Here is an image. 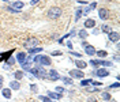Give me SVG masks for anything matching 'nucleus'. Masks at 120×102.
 <instances>
[{
	"label": "nucleus",
	"mask_w": 120,
	"mask_h": 102,
	"mask_svg": "<svg viewBox=\"0 0 120 102\" xmlns=\"http://www.w3.org/2000/svg\"><path fill=\"white\" fill-rule=\"evenodd\" d=\"M101 98H102V99H105V101H111V99H112V95L109 94L108 91H104V93L101 94Z\"/></svg>",
	"instance_id": "16"
},
{
	"label": "nucleus",
	"mask_w": 120,
	"mask_h": 102,
	"mask_svg": "<svg viewBox=\"0 0 120 102\" xmlns=\"http://www.w3.org/2000/svg\"><path fill=\"white\" fill-rule=\"evenodd\" d=\"M108 38H109L111 42L117 44V42H119V33H117V31H109V33H108Z\"/></svg>",
	"instance_id": "6"
},
{
	"label": "nucleus",
	"mask_w": 120,
	"mask_h": 102,
	"mask_svg": "<svg viewBox=\"0 0 120 102\" xmlns=\"http://www.w3.org/2000/svg\"><path fill=\"white\" fill-rule=\"evenodd\" d=\"M37 44H38V40H37V38H30V40H27V41L23 44V46H25V48H30V46H33V45L36 46Z\"/></svg>",
	"instance_id": "9"
},
{
	"label": "nucleus",
	"mask_w": 120,
	"mask_h": 102,
	"mask_svg": "<svg viewBox=\"0 0 120 102\" xmlns=\"http://www.w3.org/2000/svg\"><path fill=\"white\" fill-rule=\"evenodd\" d=\"M14 76L16 78V80L22 79V78H23V72H22V71H15V72H14Z\"/></svg>",
	"instance_id": "19"
},
{
	"label": "nucleus",
	"mask_w": 120,
	"mask_h": 102,
	"mask_svg": "<svg viewBox=\"0 0 120 102\" xmlns=\"http://www.w3.org/2000/svg\"><path fill=\"white\" fill-rule=\"evenodd\" d=\"M18 60H19V61H21V64H22L23 61L26 60V55H25V53H19V55H18Z\"/></svg>",
	"instance_id": "25"
},
{
	"label": "nucleus",
	"mask_w": 120,
	"mask_h": 102,
	"mask_svg": "<svg viewBox=\"0 0 120 102\" xmlns=\"http://www.w3.org/2000/svg\"><path fill=\"white\" fill-rule=\"evenodd\" d=\"M30 88H31V91H33V93H37V91H38V88H37L36 84H31V87H30Z\"/></svg>",
	"instance_id": "34"
},
{
	"label": "nucleus",
	"mask_w": 120,
	"mask_h": 102,
	"mask_svg": "<svg viewBox=\"0 0 120 102\" xmlns=\"http://www.w3.org/2000/svg\"><path fill=\"white\" fill-rule=\"evenodd\" d=\"M109 102H116V101H113V99H111V101H109Z\"/></svg>",
	"instance_id": "39"
},
{
	"label": "nucleus",
	"mask_w": 120,
	"mask_h": 102,
	"mask_svg": "<svg viewBox=\"0 0 120 102\" xmlns=\"http://www.w3.org/2000/svg\"><path fill=\"white\" fill-rule=\"evenodd\" d=\"M82 45L85 46V52H86V55H89V56L96 55V48H94L93 45H89L87 42H82Z\"/></svg>",
	"instance_id": "5"
},
{
	"label": "nucleus",
	"mask_w": 120,
	"mask_h": 102,
	"mask_svg": "<svg viewBox=\"0 0 120 102\" xmlns=\"http://www.w3.org/2000/svg\"><path fill=\"white\" fill-rule=\"evenodd\" d=\"M98 15H100V19L106 21V19H109V15H111V12H109V10H108V8L101 7V8H98Z\"/></svg>",
	"instance_id": "4"
},
{
	"label": "nucleus",
	"mask_w": 120,
	"mask_h": 102,
	"mask_svg": "<svg viewBox=\"0 0 120 102\" xmlns=\"http://www.w3.org/2000/svg\"><path fill=\"white\" fill-rule=\"evenodd\" d=\"M38 1H40V0H31V1H30V4H31V6H34V4H37Z\"/></svg>",
	"instance_id": "36"
},
{
	"label": "nucleus",
	"mask_w": 120,
	"mask_h": 102,
	"mask_svg": "<svg viewBox=\"0 0 120 102\" xmlns=\"http://www.w3.org/2000/svg\"><path fill=\"white\" fill-rule=\"evenodd\" d=\"M111 88H119V82H116V83H113L112 86H109V90Z\"/></svg>",
	"instance_id": "32"
},
{
	"label": "nucleus",
	"mask_w": 120,
	"mask_h": 102,
	"mask_svg": "<svg viewBox=\"0 0 120 102\" xmlns=\"http://www.w3.org/2000/svg\"><path fill=\"white\" fill-rule=\"evenodd\" d=\"M87 91H89V93H97V91H100V88H97V87H94V88H87Z\"/></svg>",
	"instance_id": "31"
},
{
	"label": "nucleus",
	"mask_w": 120,
	"mask_h": 102,
	"mask_svg": "<svg viewBox=\"0 0 120 102\" xmlns=\"http://www.w3.org/2000/svg\"><path fill=\"white\" fill-rule=\"evenodd\" d=\"M90 66H93V67L101 66V60H100V58H98V60H91V61H90Z\"/></svg>",
	"instance_id": "22"
},
{
	"label": "nucleus",
	"mask_w": 120,
	"mask_h": 102,
	"mask_svg": "<svg viewBox=\"0 0 120 102\" xmlns=\"http://www.w3.org/2000/svg\"><path fill=\"white\" fill-rule=\"evenodd\" d=\"M101 29H102L104 33H109V31H112V27H111V26H108V25H102V26H101Z\"/></svg>",
	"instance_id": "20"
},
{
	"label": "nucleus",
	"mask_w": 120,
	"mask_h": 102,
	"mask_svg": "<svg viewBox=\"0 0 120 102\" xmlns=\"http://www.w3.org/2000/svg\"><path fill=\"white\" fill-rule=\"evenodd\" d=\"M12 52H15L14 49H12V51H8V52H6V53H4V55H1V56H0V63H1V61H3V60H7V58L10 57V56H11V55H12Z\"/></svg>",
	"instance_id": "14"
},
{
	"label": "nucleus",
	"mask_w": 120,
	"mask_h": 102,
	"mask_svg": "<svg viewBox=\"0 0 120 102\" xmlns=\"http://www.w3.org/2000/svg\"><path fill=\"white\" fill-rule=\"evenodd\" d=\"M68 73H70V76H71V78H74V79H83V76H85L83 71H82V69H78V68L71 69Z\"/></svg>",
	"instance_id": "3"
},
{
	"label": "nucleus",
	"mask_w": 120,
	"mask_h": 102,
	"mask_svg": "<svg viewBox=\"0 0 120 102\" xmlns=\"http://www.w3.org/2000/svg\"><path fill=\"white\" fill-rule=\"evenodd\" d=\"M34 61L38 63V64H41V66H51L52 64V61H51V57L49 56H37V57L34 58Z\"/></svg>",
	"instance_id": "2"
},
{
	"label": "nucleus",
	"mask_w": 120,
	"mask_h": 102,
	"mask_svg": "<svg viewBox=\"0 0 120 102\" xmlns=\"http://www.w3.org/2000/svg\"><path fill=\"white\" fill-rule=\"evenodd\" d=\"M42 51V48H33V49H29V52H30V55H34V53H38V52H41Z\"/></svg>",
	"instance_id": "26"
},
{
	"label": "nucleus",
	"mask_w": 120,
	"mask_h": 102,
	"mask_svg": "<svg viewBox=\"0 0 120 102\" xmlns=\"http://www.w3.org/2000/svg\"><path fill=\"white\" fill-rule=\"evenodd\" d=\"M101 66H104V67H112V63H111V61H102V60H101Z\"/></svg>",
	"instance_id": "28"
},
{
	"label": "nucleus",
	"mask_w": 120,
	"mask_h": 102,
	"mask_svg": "<svg viewBox=\"0 0 120 102\" xmlns=\"http://www.w3.org/2000/svg\"><path fill=\"white\" fill-rule=\"evenodd\" d=\"M23 7H25V3H23V1H14L11 8H14V10H16V11H19V10H22Z\"/></svg>",
	"instance_id": "10"
},
{
	"label": "nucleus",
	"mask_w": 120,
	"mask_h": 102,
	"mask_svg": "<svg viewBox=\"0 0 120 102\" xmlns=\"http://www.w3.org/2000/svg\"><path fill=\"white\" fill-rule=\"evenodd\" d=\"M3 80H4V79H3V76L0 75V87H1V84H3Z\"/></svg>",
	"instance_id": "37"
},
{
	"label": "nucleus",
	"mask_w": 120,
	"mask_h": 102,
	"mask_svg": "<svg viewBox=\"0 0 120 102\" xmlns=\"http://www.w3.org/2000/svg\"><path fill=\"white\" fill-rule=\"evenodd\" d=\"M61 14H63V11H61L60 7H52V8H49V11H48V18L51 21H56V19H59L61 16Z\"/></svg>",
	"instance_id": "1"
},
{
	"label": "nucleus",
	"mask_w": 120,
	"mask_h": 102,
	"mask_svg": "<svg viewBox=\"0 0 120 102\" xmlns=\"http://www.w3.org/2000/svg\"><path fill=\"white\" fill-rule=\"evenodd\" d=\"M81 15H82V10H81V8H78V11H76V14H75V22H78V21H79Z\"/></svg>",
	"instance_id": "24"
},
{
	"label": "nucleus",
	"mask_w": 120,
	"mask_h": 102,
	"mask_svg": "<svg viewBox=\"0 0 120 102\" xmlns=\"http://www.w3.org/2000/svg\"><path fill=\"white\" fill-rule=\"evenodd\" d=\"M93 75H96L98 78H105V76H108L109 72H108V69H104V68H98L97 71H94Z\"/></svg>",
	"instance_id": "7"
},
{
	"label": "nucleus",
	"mask_w": 120,
	"mask_h": 102,
	"mask_svg": "<svg viewBox=\"0 0 120 102\" xmlns=\"http://www.w3.org/2000/svg\"><path fill=\"white\" fill-rule=\"evenodd\" d=\"M75 66H76V68L83 69V68L87 67V63H85V61H82V60H76V61H75Z\"/></svg>",
	"instance_id": "13"
},
{
	"label": "nucleus",
	"mask_w": 120,
	"mask_h": 102,
	"mask_svg": "<svg viewBox=\"0 0 120 102\" xmlns=\"http://www.w3.org/2000/svg\"><path fill=\"white\" fill-rule=\"evenodd\" d=\"M31 102H37V101H31Z\"/></svg>",
	"instance_id": "40"
},
{
	"label": "nucleus",
	"mask_w": 120,
	"mask_h": 102,
	"mask_svg": "<svg viewBox=\"0 0 120 102\" xmlns=\"http://www.w3.org/2000/svg\"><path fill=\"white\" fill-rule=\"evenodd\" d=\"M7 63H8V64H15V58L14 57H8L7 58Z\"/></svg>",
	"instance_id": "30"
},
{
	"label": "nucleus",
	"mask_w": 120,
	"mask_h": 102,
	"mask_svg": "<svg viewBox=\"0 0 120 102\" xmlns=\"http://www.w3.org/2000/svg\"><path fill=\"white\" fill-rule=\"evenodd\" d=\"M49 97H51V98H57V99H59V98H61V95L56 94V93H49Z\"/></svg>",
	"instance_id": "29"
},
{
	"label": "nucleus",
	"mask_w": 120,
	"mask_h": 102,
	"mask_svg": "<svg viewBox=\"0 0 120 102\" xmlns=\"http://www.w3.org/2000/svg\"><path fill=\"white\" fill-rule=\"evenodd\" d=\"M0 37H1V34H0Z\"/></svg>",
	"instance_id": "41"
},
{
	"label": "nucleus",
	"mask_w": 120,
	"mask_h": 102,
	"mask_svg": "<svg viewBox=\"0 0 120 102\" xmlns=\"http://www.w3.org/2000/svg\"><path fill=\"white\" fill-rule=\"evenodd\" d=\"M40 99H41L42 102H52L49 98H48V97H45V95H40Z\"/></svg>",
	"instance_id": "27"
},
{
	"label": "nucleus",
	"mask_w": 120,
	"mask_h": 102,
	"mask_svg": "<svg viewBox=\"0 0 120 102\" xmlns=\"http://www.w3.org/2000/svg\"><path fill=\"white\" fill-rule=\"evenodd\" d=\"M1 94L4 95V98H11V88H3Z\"/></svg>",
	"instance_id": "15"
},
{
	"label": "nucleus",
	"mask_w": 120,
	"mask_h": 102,
	"mask_svg": "<svg viewBox=\"0 0 120 102\" xmlns=\"http://www.w3.org/2000/svg\"><path fill=\"white\" fill-rule=\"evenodd\" d=\"M56 91H57V93H64V88L63 87H56Z\"/></svg>",
	"instance_id": "35"
},
{
	"label": "nucleus",
	"mask_w": 120,
	"mask_h": 102,
	"mask_svg": "<svg viewBox=\"0 0 120 102\" xmlns=\"http://www.w3.org/2000/svg\"><path fill=\"white\" fill-rule=\"evenodd\" d=\"M78 36L81 37V38H86V37L89 36V33H87V31H86V30H81V31H79V33H78Z\"/></svg>",
	"instance_id": "23"
},
{
	"label": "nucleus",
	"mask_w": 120,
	"mask_h": 102,
	"mask_svg": "<svg viewBox=\"0 0 120 102\" xmlns=\"http://www.w3.org/2000/svg\"><path fill=\"white\" fill-rule=\"evenodd\" d=\"M61 55H63V53H61L60 51H55V52H52V56H61Z\"/></svg>",
	"instance_id": "33"
},
{
	"label": "nucleus",
	"mask_w": 120,
	"mask_h": 102,
	"mask_svg": "<svg viewBox=\"0 0 120 102\" xmlns=\"http://www.w3.org/2000/svg\"><path fill=\"white\" fill-rule=\"evenodd\" d=\"M89 102H97V101H96L94 98H91V97H90V98H89Z\"/></svg>",
	"instance_id": "38"
},
{
	"label": "nucleus",
	"mask_w": 120,
	"mask_h": 102,
	"mask_svg": "<svg viewBox=\"0 0 120 102\" xmlns=\"http://www.w3.org/2000/svg\"><path fill=\"white\" fill-rule=\"evenodd\" d=\"M63 82H64V84H67V86H72V79L71 78H63Z\"/></svg>",
	"instance_id": "21"
},
{
	"label": "nucleus",
	"mask_w": 120,
	"mask_h": 102,
	"mask_svg": "<svg viewBox=\"0 0 120 102\" xmlns=\"http://www.w3.org/2000/svg\"><path fill=\"white\" fill-rule=\"evenodd\" d=\"M48 78H49L51 80H53V82H56V80L60 79V75H59V72H57L56 69H51V71H49V75H48Z\"/></svg>",
	"instance_id": "8"
},
{
	"label": "nucleus",
	"mask_w": 120,
	"mask_h": 102,
	"mask_svg": "<svg viewBox=\"0 0 120 102\" xmlns=\"http://www.w3.org/2000/svg\"><path fill=\"white\" fill-rule=\"evenodd\" d=\"M96 53H97L98 57H106L108 56V52L106 51H96Z\"/></svg>",
	"instance_id": "18"
},
{
	"label": "nucleus",
	"mask_w": 120,
	"mask_h": 102,
	"mask_svg": "<svg viewBox=\"0 0 120 102\" xmlns=\"http://www.w3.org/2000/svg\"><path fill=\"white\" fill-rule=\"evenodd\" d=\"M91 83H93L91 79H83L82 82H81V86H82V87H87V86H90Z\"/></svg>",
	"instance_id": "17"
},
{
	"label": "nucleus",
	"mask_w": 120,
	"mask_h": 102,
	"mask_svg": "<svg viewBox=\"0 0 120 102\" xmlns=\"http://www.w3.org/2000/svg\"><path fill=\"white\" fill-rule=\"evenodd\" d=\"M94 26H96V21H94V19H86V21H85V27H86V29H91V27H94Z\"/></svg>",
	"instance_id": "11"
},
{
	"label": "nucleus",
	"mask_w": 120,
	"mask_h": 102,
	"mask_svg": "<svg viewBox=\"0 0 120 102\" xmlns=\"http://www.w3.org/2000/svg\"><path fill=\"white\" fill-rule=\"evenodd\" d=\"M10 88H11V90H19V88H21V83H19L18 80H12V82L10 83Z\"/></svg>",
	"instance_id": "12"
}]
</instances>
